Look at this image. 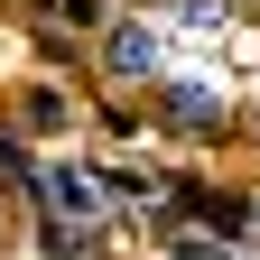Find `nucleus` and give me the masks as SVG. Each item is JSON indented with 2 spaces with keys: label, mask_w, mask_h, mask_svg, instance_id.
Returning a JSON list of instances; mask_svg holds the SVG:
<instances>
[{
  "label": "nucleus",
  "mask_w": 260,
  "mask_h": 260,
  "mask_svg": "<svg viewBox=\"0 0 260 260\" xmlns=\"http://www.w3.org/2000/svg\"><path fill=\"white\" fill-rule=\"evenodd\" d=\"M93 65L121 75V84H158L168 75V28H158V10H121L103 28V47H93Z\"/></svg>",
  "instance_id": "1"
},
{
  "label": "nucleus",
  "mask_w": 260,
  "mask_h": 260,
  "mask_svg": "<svg viewBox=\"0 0 260 260\" xmlns=\"http://www.w3.org/2000/svg\"><path fill=\"white\" fill-rule=\"evenodd\" d=\"M149 93H158L149 112L168 121V130H195V140H214V130H233V112L214 103V84H205V75H158Z\"/></svg>",
  "instance_id": "2"
},
{
  "label": "nucleus",
  "mask_w": 260,
  "mask_h": 260,
  "mask_svg": "<svg viewBox=\"0 0 260 260\" xmlns=\"http://www.w3.org/2000/svg\"><path fill=\"white\" fill-rule=\"evenodd\" d=\"M28 186L56 205V223H84V233H103V177H84V168H28Z\"/></svg>",
  "instance_id": "3"
},
{
  "label": "nucleus",
  "mask_w": 260,
  "mask_h": 260,
  "mask_svg": "<svg viewBox=\"0 0 260 260\" xmlns=\"http://www.w3.org/2000/svg\"><path fill=\"white\" fill-rule=\"evenodd\" d=\"M223 19H233V0H168L158 10V28H186V38H214Z\"/></svg>",
  "instance_id": "4"
},
{
  "label": "nucleus",
  "mask_w": 260,
  "mask_h": 260,
  "mask_svg": "<svg viewBox=\"0 0 260 260\" xmlns=\"http://www.w3.org/2000/svg\"><path fill=\"white\" fill-rule=\"evenodd\" d=\"M47 10L75 28V38H93V28H112V19H121V0H47Z\"/></svg>",
  "instance_id": "5"
},
{
  "label": "nucleus",
  "mask_w": 260,
  "mask_h": 260,
  "mask_svg": "<svg viewBox=\"0 0 260 260\" xmlns=\"http://www.w3.org/2000/svg\"><path fill=\"white\" fill-rule=\"evenodd\" d=\"M158 251H168V260H233V251H223L214 233H195V223H177V233L158 242Z\"/></svg>",
  "instance_id": "6"
},
{
  "label": "nucleus",
  "mask_w": 260,
  "mask_h": 260,
  "mask_svg": "<svg viewBox=\"0 0 260 260\" xmlns=\"http://www.w3.org/2000/svg\"><path fill=\"white\" fill-rule=\"evenodd\" d=\"M28 130H65V93L56 84H28Z\"/></svg>",
  "instance_id": "7"
},
{
  "label": "nucleus",
  "mask_w": 260,
  "mask_h": 260,
  "mask_svg": "<svg viewBox=\"0 0 260 260\" xmlns=\"http://www.w3.org/2000/svg\"><path fill=\"white\" fill-rule=\"evenodd\" d=\"M251 140H260V112H251Z\"/></svg>",
  "instance_id": "8"
}]
</instances>
